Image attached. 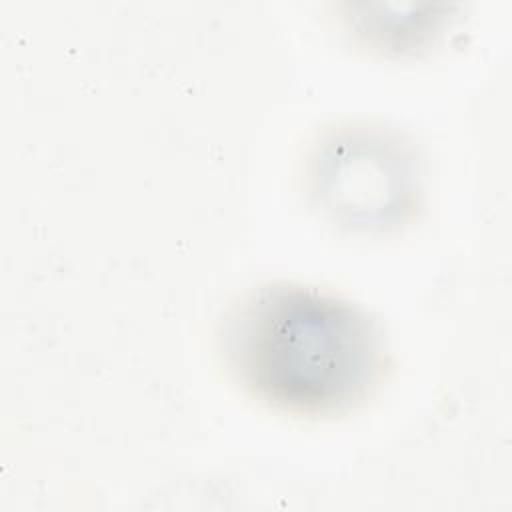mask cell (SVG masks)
Wrapping results in <instances>:
<instances>
[{
  "label": "cell",
  "instance_id": "obj_1",
  "mask_svg": "<svg viewBox=\"0 0 512 512\" xmlns=\"http://www.w3.org/2000/svg\"><path fill=\"white\" fill-rule=\"evenodd\" d=\"M218 344L244 392L294 416H342L370 398L386 370L376 320L348 298L308 284L252 290L226 314Z\"/></svg>",
  "mask_w": 512,
  "mask_h": 512
},
{
  "label": "cell",
  "instance_id": "obj_2",
  "mask_svg": "<svg viewBox=\"0 0 512 512\" xmlns=\"http://www.w3.org/2000/svg\"><path fill=\"white\" fill-rule=\"evenodd\" d=\"M412 176L398 142L366 130L332 138L316 160L322 198L354 226H386L400 218L412 200Z\"/></svg>",
  "mask_w": 512,
  "mask_h": 512
}]
</instances>
